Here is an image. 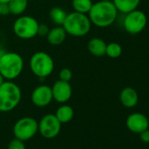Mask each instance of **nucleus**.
<instances>
[{"label": "nucleus", "instance_id": "nucleus-1", "mask_svg": "<svg viewBox=\"0 0 149 149\" xmlns=\"http://www.w3.org/2000/svg\"><path fill=\"white\" fill-rule=\"evenodd\" d=\"M117 15L118 10L112 1H98L92 5L88 13L91 24L102 28L111 26Z\"/></svg>", "mask_w": 149, "mask_h": 149}, {"label": "nucleus", "instance_id": "nucleus-2", "mask_svg": "<svg viewBox=\"0 0 149 149\" xmlns=\"http://www.w3.org/2000/svg\"><path fill=\"white\" fill-rule=\"evenodd\" d=\"M24 68V60L15 52H4L0 58V74L5 80L13 81L20 76Z\"/></svg>", "mask_w": 149, "mask_h": 149}, {"label": "nucleus", "instance_id": "nucleus-3", "mask_svg": "<svg viewBox=\"0 0 149 149\" xmlns=\"http://www.w3.org/2000/svg\"><path fill=\"white\" fill-rule=\"evenodd\" d=\"M91 25L87 14L73 12L68 13L62 26L67 34L74 37H83L90 33Z\"/></svg>", "mask_w": 149, "mask_h": 149}, {"label": "nucleus", "instance_id": "nucleus-4", "mask_svg": "<svg viewBox=\"0 0 149 149\" xmlns=\"http://www.w3.org/2000/svg\"><path fill=\"white\" fill-rule=\"evenodd\" d=\"M22 92L18 84L13 81H5L0 85V111L8 112L18 106Z\"/></svg>", "mask_w": 149, "mask_h": 149}, {"label": "nucleus", "instance_id": "nucleus-5", "mask_svg": "<svg viewBox=\"0 0 149 149\" xmlns=\"http://www.w3.org/2000/svg\"><path fill=\"white\" fill-rule=\"evenodd\" d=\"M32 73L40 78L49 77L54 68V62L51 55L46 52L39 51L34 53L29 61Z\"/></svg>", "mask_w": 149, "mask_h": 149}, {"label": "nucleus", "instance_id": "nucleus-6", "mask_svg": "<svg viewBox=\"0 0 149 149\" xmlns=\"http://www.w3.org/2000/svg\"><path fill=\"white\" fill-rule=\"evenodd\" d=\"M39 22L31 16L19 17L13 23V32L17 37L22 40H30L37 36Z\"/></svg>", "mask_w": 149, "mask_h": 149}, {"label": "nucleus", "instance_id": "nucleus-7", "mask_svg": "<svg viewBox=\"0 0 149 149\" xmlns=\"http://www.w3.org/2000/svg\"><path fill=\"white\" fill-rule=\"evenodd\" d=\"M38 132V122L31 117H25L19 119L13 126L15 138L26 141L32 139Z\"/></svg>", "mask_w": 149, "mask_h": 149}, {"label": "nucleus", "instance_id": "nucleus-8", "mask_svg": "<svg viewBox=\"0 0 149 149\" xmlns=\"http://www.w3.org/2000/svg\"><path fill=\"white\" fill-rule=\"evenodd\" d=\"M146 15L138 9H135L125 14L124 19V28L131 34H137L141 33L146 26Z\"/></svg>", "mask_w": 149, "mask_h": 149}, {"label": "nucleus", "instance_id": "nucleus-9", "mask_svg": "<svg viewBox=\"0 0 149 149\" xmlns=\"http://www.w3.org/2000/svg\"><path fill=\"white\" fill-rule=\"evenodd\" d=\"M61 123L55 114H47L38 123V131L46 139L55 138L61 131Z\"/></svg>", "mask_w": 149, "mask_h": 149}, {"label": "nucleus", "instance_id": "nucleus-10", "mask_svg": "<svg viewBox=\"0 0 149 149\" xmlns=\"http://www.w3.org/2000/svg\"><path fill=\"white\" fill-rule=\"evenodd\" d=\"M53 100L58 103L64 104L68 102L72 96V87L69 82L58 80L51 87Z\"/></svg>", "mask_w": 149, "mask_h": 149}, {"label": "nucleus", "instance_id": "nucleus-11", "mask_svg": "<svg viewBox=\"0 0 149 149\" xmlns=\"http://www.w3.org/2000/svg\"><path fill=\"white\" fill-rule=\"evenodd\" d=\"M32 103L37 107H46L53 100L52 90L48 85H40L36 87L31 95Z\"/></svg>", "mask_w": 149, "mask_h": 149}, {"label": "nucleus", "instance_id": "nucleus-12", "mask_svg": "<svg viewBox=\"0 0 149 149\" xmlns=\"http://www.w3.org/2000/svg\"><path fill=\"white\" fill-rule=\"evenodd\" d=\"M126 126L132 132L139 134L141 132L148 129L149 121L144 114L134 112L127 117Z\"/></svg>", "mask_w": 149, "mask_h": 149}, {"label": "nucleus", "instance_id": "nucleus-13", "mask_svg": "<svg viewBox=\"0 0 149 149\" xmlns=\"http://www.w3.org/2000/svg\"><path fill=\"white\" fill-rule=\"evenodd\" d=\"M119 100L125 107L132 108L139 102L138 92L132 87H125L120 91Z\"/></svg>", "mask_w": 149, "mask_h": 149}, {"label": "nucleus", "instance_id": "nucleus-14", "mask_svg": "<svg viewBox=\"0 0 149 149\" xmlns=\"http://www.w3.org/2000/svg\"><path fill=\"white\" fill-rule=\"evenodd\" d=\"M47 42L53 46H59L64 42L67 37V33L62 26H56L50 29L46 36Z\"/></svg>", "mask_w": 149, "mask_h": 149}, {"label": "nucleus", "instance_id": "nucleus-15", "mask_svg": "<svg viewBox=\"0 0 149 149\" xmlns=\"http://www.w3.org/2000/svg\"><path fill=\"white\" fill-rule=\"evenodd\" d=\"M106 45L107 44L104 40L97 37L92 38L88 42V50L92 55L96 57H102L105 55Z\"/></svg>", "mask_w": 149, "mask_h": 149}, {"label": "nucleus", "instance_id": "nucleus-16", "mask_svg": "<svg viewBox=\"0 0 149 149\" xmlns=\"http://www.w3.org/2000/svg\"><path fill=\"white\" fill-rule=\"evenodd\" d=\"M112 3L118 12L126 14L138 8L140 0H112Z\"/></svg>", "mask_w": 149, "mask_h": 149}, {"label": "nucleus", "instance_id": "nucleus-17", "mask_svg": "<svg viewBox=\"0 0 149 149\" xmlns=\"http://www.w3.org/2000/svg\"><path fill=\"white\" fill-rule=\"evenodd\" d=\"M55 116L61 124H65L72 120L74 117V110L71 106L63 104L57 109Z\"/></svg>", "mask_w": 149, "mask_h": 149}, {"label": "nucleus", "instance_id": "nucleus-18", "mask_svg": "<svg viewBox=\"0 0 149 149\" xmlns=\"http://www.w3.org/2000/svg\"><path fill=\"white\" fill-rule=\"evenodd\" d=\"M10 9V14L13 15H21L25 13L28 6V0H11L8 3Z\"/></svg>", "mask_w": 149, "mask_h": 149}, {"label": "nucleus", "instance_id": "nucleus-19", "mask_svg": "<svg viewBox=\"0 0 149 149\" xmlns=\"http://www.w3.org/2000/svg\"><path fill=\"white\" fill-rule=\"evenodd\" d=\"M68 13L61 7H54L49 12V18L56 26H62Z\"/></svg>", "mask_w": 149, "mask_h": 149}, {"label": "nucleus", "instance_id": "nucleus-20", "mask_svg": "<svg viewBox=\"0 0 149 149\" xmlns=\"http://www.w3.org/2000/svg\"><path fill=\"white\" fill-rule=\"evenodd\" d=\"M71 5L74 12L88 14L93 3L91 0H72Z\"/></svg>", "mask_w": 149, "mask_h": 149}, {"label": "nucleus", "instance_id": "nucleus-21", "mask_svg": "<svg viewBox=\"0 0 149 149\" xmlns=\"http://www.w3.org/2000/svg\"><path fill=\"white\" fill-rule=\"evenodd\" d=\"M122 52H123L122 47L117 42H111L106 45L105 54L111 59L118 58L122 54Z\"/></svg>", "mask_w": 149, "mask_h": 149}, {"label": "nucleus", "instance_id": "nucleus-22", "mask_svg": "<svg viewBox=\"0 0 149 149\" xmlns=\"http://www.w3.org/2000/svg\"><path fill=\"white\" fill-rule=\"evenodd\" d=\"M73 74L71 69L68 68H64L62 69H61L60 73H59V78L60 80L62 81H66V82H70V80L72 79Z\"/></svg>", "mask_w": 149, "mask_h": 149}, {"label": "nucleus", "instance_id": "nucleus-23", "mask_svg": "<svg viewBox=\"0 0 149 149\" xmlns=\"http://www.w3.org/2000/svg\"><path fill=\"white\" fill-rule=\"evenodd\" d=\"M8 149H26V146L24 144V141L15 138L9 143Z\"/></svg>", "mask_w": 149, "mask_h": 149}, {"label": "nucleus", "instance_id": "nucleus-24", "mask_svg": "<svg viewBox=\"0 0 149 149\" xmlns=\"http://www.w3.org/2000/svg\"><path fill=\"white\" fill-rule=\"evenodd\" d=\"M48 32H49V28H48V26L47 25H45V24H39L37 35L41 36V37L47 36Z\"/></svg>", "mask_w": 149, "mask_h": 149}, {"label": "nucleus", "instance_id": "nucleus-25", "mask_svg": "<svg viewBox=\"0 0 149 149\" xmlns=\"http://www.w3.org/2000/svg\"><path fill=\"white\" fill-rule=\"evenodd\" d=\"M139 137H140L141 141H143L144 143H149V130L146 129L141 132L139 133Z\"/></svg>", "mask_w": 149, "mask_h": 149}, {"label": "nucleus", "instance_id": "nucleus-26", "mask_svg": "<svg viewBox=\"0 0 149 149\" xmlns=\"http://www.w3.org/2000/svg\"><path fill=\"white\" fill-rule=\"evenodd\" d=\"M8 14H10L8 4H1V16H6Z\"/></svg>", "mask_w": 149, "mask_h": 149}, {"label": "nucleus", "instance_id": "nucleus-27", "mask_svg": "<svg viewBox=\"0 0 149 149\" xmlns=\"http://www.w3.org/2000/svg\"><path fill=\"white\" fill-rule=\"evenodd\" d=\"M5 82V78L3 77V76H2V74H0V85H1L3 83Z\"/></svg>", "mask_w": 149, "mask_h": 149}, {"label": "nucleus", "instance_id": "nucleus-28", "mask_svg": "<svg viewBox=\"0 0 149 149\" xmlns=\"http://www.w3.org/2000/svg\"><path fill=\"white\" fill-rule=\"evenodd\" d=\"M11 0H0V4H8Z\"/></svg>", "mask_w": 149, "mask_h": 149}, {"label": "nucleus", "instance_id": "nucleus-29", "mask_svg": "<svg viewBox=\"0 0 149 149\" xmlns=\"http://www.w3.org/2000/svg\"><path fill=\"white\" fill-rule=\"evenodd\" d=\"M3 54H4V51H2L1 49H0V58H1V56H2Z\"/></svg>", "mask_w": 149, "mask_h": 149}, {"label": "nucleus", "instance_id": "nucleus-30", "mask_svg": "<svg viewBox=\"0 0 149 149\" xmlns=\"http://www.w3.org/2000/svg\"><path fill=\"white\" fill-rule=\"evenodd\" d=\"M99 1H112V0H99Z\"/></svg>", "mask_w": 149, "mask_h": 149}, {"label": "nucleus", "instance_id": "nucleus-31", "mask_svg": "<svg viewBox=\"0 0 149 149\" xmlns=\"http://www.w3.org/2000/svg\"><path fill=\"white\" fill-rule=\"evenodd\" d=\"M0 16H1V4H0Z\"/></svg>", "mask_w": 149, "mask_h": 149}]
</instances>
